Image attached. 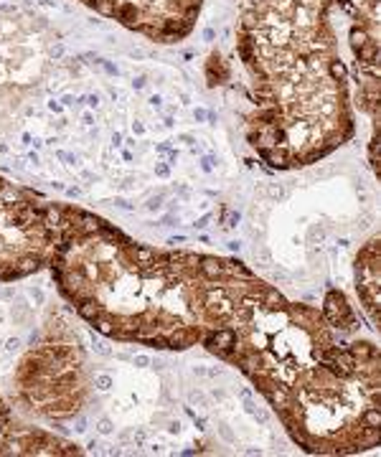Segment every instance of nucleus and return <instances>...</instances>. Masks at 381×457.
Listing matches in <instances>:
<instances>
[{
	"label": "nucleus",
	"mask_w": 381,
	"mask_h": 457,
	"mask_svg": "<svg viewBox=\"0 0 381 457\" xmlns=\"http://www.w3.org/2000/svg\"><path fill=\"white\" fill-rule=\"evenodd\" d=\"M381 0H242L236 56L252 95L249 147L275 170L320 163L371 125L379 173Z\"/></svg>",
	"instance_id": "nucleus-1"
},
{
	"label": "nucleus",
	"mask_w": 381,
	"mask_h": 457,
	"mask_svg": "<svg viewBox=\"0 0 381 457\" xmlns=\"http://www.w3.org/2000/svg\"><path fill=\"white\" fill-rule=\"evenodd\" d=\"M234 366L300 450L359 455L381 440V359L371 338L247 272L201 343Z\"/></svg>",
	"instance_id": "nucleus-2"
},
{
	"label": "nucleus",
	"mask_w": 381,
	"mask_h": 457,
	"mask_svg": "<svg viewBox=\"0 0 381 457\" xmlns=\"http://www.w3.org/2000/svg\"><path fill=\"white\" fill-rule=\"evenodd\" d=\"M247 264L137 242L77 204L59 206L49 275L67 305L104 338L188 351L216 326Z\"/></svg>",
	"instance_id": "nucleus-3"
},
{
	"label": "nucleus",
	"mask_w": 381,
	"mask_h": 457,
	"mask_svg": "<svg viewBox=\"0 0 381 457\" xmlns=\"http://www.w3.org/2000/svg\"><path fill=\"white\" fill-rule=\"evenodd\" d=\"M21 407L46 422H67L89 399V371L82 345L64 330H49L34 343L13 371Z\"/></svg>",
	"instance_id": "nucleus-4"
},
{
	"label": "nucleus",
	"mask_w": 381,
	"mask_h": 457,
	"mask_svg": "<svg viewBox=\"0 0 381 457\" xmlns=\"http://www.w3.org/2000/svg\"><path fill=\"white\" fill-rule=\"evenodd\" d=\"M59 206L62 201L0 176V282L49 270L59 245Z\"/></svg>",
	"instance_id": "nucleus-5"
},
{
	"label": "nucleus",
	"mask_w": 381,
	"mask_h": 457,
	"mask_svg": "<svg viewBox=\"0 0 381 457\" xmlns=\"http://www.w3.org/2000/svg\"><path fill=\"white\" fill-rule=\"evenodd\" d=\"M97 16L155 44H178L199 23L203 0H77Z\"/></svg>",
	"instance_id": "nucleus-6"
},
{
	"label": "nucleus",
	"mask_w": 381,
	"mask_h": 457,
	"mask_svg": "<svg viewBox=\"0 0 381 457\" xmlns=\"http://www.w3.org/2000/svg\"><path fill=\"white\" fill-rule=\"evenodd\" d=\"M84 455L77 442L21 420L0 396V457H69Z\"/></svg>",
	"instance_id": "nucleus-7"
},
{
	"label": "nucleus",
	"mask_w": 381,
	"mask_h": 457,
	"mask_svg": "<svg viewBox=\"0 0 381 457\" xmlns=\"http://www.w3.org/2000/svg\"><path fill=\"white\" fill-rule=\"evenodd\" d=\"M379 237H371L356 254V264H353V278H356V293L361 300L366 318L371 320V326H381V297H379Z\"/></svg>",
	"instance_id": "nucleus-8"
}]
</instances>
